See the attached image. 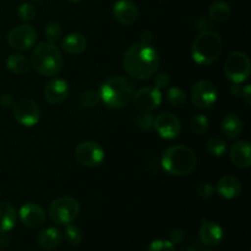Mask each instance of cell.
I'll use <instances>...</instances> for the list:
<instances>
[{"label":"cell","mask_w":251,"mask_h":251,"mask_svg":"<svg viewBox=\"0 0 251 251\" xmlns=\"http://www.w3.org/2000/svg\"><path fill=\"white\" fill-rule=\"evenodd\" d=\"M123 66L127 75L137 80H147L157 73L159 56L151 44L135 43L125 51Z\"/></svg>","instance_id":"obj_1"},{"label":"cell","mask_w":251,"mask_h":251,"mask_svg":"<svg viewBox=\"0 0 251 251\" xmlns=\"http://www.w3.org/2000/svg\"><path fill=\"white\" fill-rule=\"evenodd\" d=\"M135 93V85L129 77L122 75L112 76L100 88V100L107 107L120 109L129 104Z\"/></svg>","instance_id":"obj_2"},{"label":"cell","mask_w":251,"mask_h":251,"mask_svg":"<svg viewBox=\"0 0 251 251\" xmlns=\"http://www.w3.org/2000/svg\"><path fill=\"white\" fill-rule=\"evenodd\" d=\"M196 163L195 152L184 145L168 147L162 156V167L167 173L174 176H188L195 169Z\"/></svg>","instance_id":"obj_3"},{"label":"cell","mask_w":251,"mask_h":251,"mask_svg":"<svg viewBox=\"0 0 251 251\" xmlns=\"http://www.w3.org/2000/svg\"><path fill=\"white\" fill-rule=\"evenodd\" d=\"M31 66L42 76H55L63 69V55L54 43L42 42L32 50Z\"/></svg>","instance_id":"obj_4"},{"label":"cell","mask_w":251,"mask_h":251,"mask_svg":"<svg viewBox=\"0 0 251 251\" xmlns=\"http://www.w3.org/2000/svg\"><path fill=\"white\" fill-rule=\"evenodd\" d=\"M223 50L222 37L213 31H201L191 47V56L200 65L215 63Z\"/></svg>","instance_id":"obj_5"},{"label":"cell","mask_w":251,"mask_h":251,"mask_svg":"<svg viewBox=\"0 0 251 251\" xmlns=\"http://www.w3.org/2000/svg\"><path fill=\"white\" fill-rule=\"evenodd\" d=\"M48 212L51 222L55 225H70L80 213V203L70 196H61L50 203Z\"/></svg>","instance_id":"obj_6"},{"label":"cell","mask_w":251,"mask_h":251,"mask_svg":"<svg viewBox=\"0 0 251 251\" xmlns=\"http://www.w3.org/2000/svg\"><path fill=\"white\" fill-rule=\"evenodd\" d=\"M250 59L243 51H234L225 61V74L233 83H239L248 80L250 76Z\"/></svg>","instance_id":"obj_7"},{"label":"cell","mask_w":251,"mask_h":251,"mask_svg":"<svg viewBox=\"0 0 251 251\" xmlns=\"http://www.w3.org/2000/svg\"><path fill=\"white\" fill-rule=\"evenodd\" d=\"M37 31L28 24H22L14 27L7 34V43L15 50L25 51L31 49L36 44Z\"/></svg>","instance_id":"obj_8"},{"label":"cell","mask_w":251,"mask_h":251,"mask_svg":"<svg viewBox=\"0 0 251 251\" xmlns=\"http://www.w3.org/2000/svg\"><path fill=\"white\" fill-rule=\"evenodd\" d=\"M12 114L19 124L27 127L37 125L41 119V109L38 104L34 100H27V98L17 100L12 105Z\"/></svg>","instance_id":"obj_9"},{"label":"cell","mask_w":251,"mask_h":251,"mask_svg":"<svg viewBox=\"0 0 251 251\" xmlns=\"http://www.w3.org/2000/svg\"><path fill=\"white\" fill-rule=\"evenodd\" d=\"M217 88L208 80H201L191 88V102L198 109H208L217 100Z\"/></svg>","instance_id":"obj_10"},{"label":"cell","mask_w":251,"mask_h":251,"mask_svg":"<svg viewBox=\"0 0 251 251\" xmlns=\"http://www.w3.org/2000/svg\"><path fill=\"white\" fill-rule=\"evenodd\" d=\"M75 157L82 166L95 168L104 161V150L97 142L82 141L76 146Z\"/></svg>","instance_id":"obj_11"},{"label":"cell","mask_w":251,"mask_h":251,"mask_svg":"<svg viewBox=\"0 0 251 251\" xmlns=\"http://www.w3.org/2000/svg\"><path fill=\"white\" fill-rule=\"evenodd\" d=\"M153 127L157 134L164 140H173L180 135L181 123L173 113L163 112L154 118Z\"/></svg>","instance_id":"obj_12"},{"label":"cell","mask_w":251,"mask_h":251,"mask_svg":"<svg viewBox=\"0 0 251 251\" xmlns=\"http://www.w3.org/2000/svg\"><path fill=\"white\" fill-rule=\"evenodd\" d=\"M134 104L140 112L151 113L162 103V92L156 87H142L134 93Z\"/></svg>","instance_id":"obj_13"},{"label":"cell","mask_w":251,"mask_h":251,"mask_svg":"<svg viewBox=\"0 0 251 251\" xmlns=\"http://www.w3.org/2000/svg\"><path fill=\"white\" fill-rule=\"evenodd\" d=\"M69 92H70L69 83L63 78L55 77L48 81L47 85L44 86L43 96L46 102H48L49 104L56 105L61 104L68 98Z\"/></svg>","instance_id":"obj_14"},{"label":"cell","mask_w":251,"mask_h":251,"mask_svg":"<svg viewBox=\"0 0 251 251\" xmlns=\"http://www.w3.org/2000/svg\"><path fill=\"white\" fill-rule=\"evenodd\" d=\"M113 16L119 24L131 26L139 20V7L131 0H118L113 5Z\"/></svg>","instance_id":"obj_15"},{"label":"cell","mask_w":251,"mask_h":251,"mask_svg":"<svg viewBox=\"0 0 251 251\" xmlns=\"http://www.w3.org/2000/svg\"><path fill=\"white\" fill-rule=\"evenodd\" d=\"M19 216L21 222L27 228H39L46 222V212L39 205L34 202H27L21 206L19 211Z\"/></svg>","instance_id":"obj_16"},{"label":"cell","mask_w":251,"mask_h":251,"mask_svg":"<svg viewBox=\"0 0 251 251\" xmlns=\"http://www.w3.org/2000/svg\"><path fill=\"white\" fill-rule=\"evenodd\" d=\"M199 237H200L202 244H205L206 247L215 248L223 242L225 233H223L222 227L217 223L203 221L200 230H199Z\"/></svg>","instance_id":"obj_17"},{"label":"cell","mask_w":251,"mask_h":251,"mask_svg":"<svg viewBox=\"0 0 251 251\" xmlns=\"http://www.w3.org/2000/svg\"><path fill=\"white\" fill-rule=\"evenodd\" d=\"M229 157L230 161L239 168H249L251 166L250 142L240 140L233 144L229 150Z\"/></svg>","instance_id":"obj_18"},{"label":"cell","mask_w":251,"mask_h":251,"mask_svg":"<svg viewBox=\"0 0 251 251\" xmlns=\"http://www.w3.org/2000/svg\"><path fill=\"white\" fill-rule=\"evenodd\" d=\"M243 185L242 181L234 176H225L218 180L217 188L216 191L220 194L222 198L227 199V200H232V199L238 198L242 194Z\"/></svg>","instance_id":"obj_19"},{"label":"cell","mask_w":251,"mask_h":251,"mask_svg":"<svg viewBox=\"0 0 251 251\" xmlns=\"http://www.w3.org/2000/svg\"><path fill=\"white\" fill-rule=\"evenodd\" d=\"M87 48V41L85 36L77 32L69 33L61 41V49L70 55H80Z\"/></svg>","instance_id":"obj_20"},{"label":"cell","mask_w":251,"mask_h":251,"mask_svg":"<svg viewBox=\"0 0 251 251\" xmlns=\"http://www.w3.org/2000/svg\"><path fill=\"white\" fill-rule=\"evenodd\" d=\"M63 242V234L59 229L49 227L42 230L37 237V243L43 250H53L58 248Z\"/></svg>","instance_id":"obj_21"},{"label":"cell","mask_w":251,"mask_h":251,"mask_svg":"<svg viewBox=\"0 0 251 251\" xmlns=\"http://www.w3.org/2000/svg\"><path fill=\"white\" fill-rule=\"evenodd\" d=\"M221 130L228 139H237L242 135L244 124L237 114H227L221 123Z\"/></svg>","instance_id":"obj_22"},{"label":"cell","mask_w":251,"mask_h":251,"mask_svg":"<svg viewBox=\"0 0 251 251\" xmlns=\"http://www.w3.org/2000/svg\"><path fill=\"white\" fill-rule=\"evenodd\" d=\"M17 215L14 206L5 201H0V233H7L16 225Z\"/></svg>","instance_id":"obj_23"},{"label":"cell","mask_w":251,"mask_h":251,"mask_svg":"<svg viewBox=\"0 0 251 251\" xmlns=\"http://www.w3.org/2000/svg\"><path fill=\"white\" fill-rule=\"evenodd\" d=\"M6 66L15 75H25L31 70V61L24 54L15 53L7 58Z\"/></svg>","instance_id":"obj_24"},{"label":"cell","mask_w":251,"mask_h":251,"mask_svg":"<svg viewBox=\"0 0 251 251\" xmlns=\"http://www.w3.org/2000/svg\"><path fill=\"white\" fill-rule=\"evenodd\" d=\"M230 14H232V9H230L229 4L223 0H217V1L212 2L208 9V16L216 22L227 21L230 17Z\"/></svg>","instance_id":"obj_25"},{"label":"cell","mask_w":251,"mask_h":251,"mask_svg":"<svg viewBox=\"0 0 251 251\" xmlns=\"http://www.w3.org/2000/svg\"><path fill=\"white\" fill-rule=\"evenodd\" d=\"M206 149H207L208 153L212 154L215 157H222L225 156V153L227 152L228 145L226 142L225 139L220 136H213L211 139L207 140V144H206Z\"/></svg>","instance_id":"obj_26"},{"label":"cell","mask_w":251,"mask_h":251,"mask_svg":"<svg viewBox=\"0 0 251 251\" xmlns=\"http://www.w3.org/2000/svg\"><path fill=\"white\" fill-rule=\"evenodd\" d=\"M44 36H46L47 42L55 44L56 42L60 41L61 36H63L61 25L56 21H50L44 28Z\"/></svg>","instance_id":"obj_27"},{"label":"cell","mask_w":251,"mask_h":251,"mask_svg":"<svg viewBox=\"0 0 251 251\" xmlns=\"http://www.w3.org/2000/svg\"><path fill=\"white\" fill-rule=\"evenodd\" d=\"M167 100L172 107H183L186 103V93L178 87H171L167 92Z\"/></svg>","instance_id":"obj_28"},{"label":"cell","mask_w":251,"mask_h":251,"mask_svg":"<svg viewBox=\"0 0 251 251\" xmlns=\"http://www.w3.org/2000/svg\"><path fill=\"white\" fill-rule=\"evenodd\" d=\"M210 123L203 114H196L190 120V129L194 134L202 135L208 130Z\"/></svg>","instance_id":"obj_29"},{"label":"cell","mask_w":251,"mask_h":251,"mask_svg":"<svg viewBox=\"0 0 251 251\" xmlns=\"http://www.w3.org/2000/svg\"><path fill=\"white\" fill-rule=\"evenodd\" d=\"M64 238L70 245H78L82 242L83 235L78 227L73 225H66L65 230H64Z\"/></svg>","instance_id":"obj_30"},{"label":"cell","mask_w":251,"mask_h":251,"mask_svg":"<svg viewBox=\"0 0 251 251\" xmlns=\"http://www.w3.org/2000/svg\"><path fill=\"white\" fill-rule=\"evenodd\" d=\"M17 14H19L20 20L24 24H28V22L33 21L36 19L37 9L31 2H24L22 5H20L19 10H17Z\"/></svg>","instance_id":"obj_31"},{"label":"cell","mask_w":251,"mask_h":251,"mask_svg":"<svg viewBox=\"0 0 251 251\" xmlns=\"http://www.w3.org/2000/svg\"><path fill=\"white\" fill-rule=\"evenodd\" d=\"M154 118L151 113L140 112L135 118V124L142 131H150L153 127Z\"/></svg>","instance_id":"obj_32"},{"label":"cell","mask_w":251,"mask_h":251,"mask_svg":"<svg viewBox=\"0 0 251 251\" xmlns=\"http://www.w3.org/2000/svg\"><path fill=\"white\" fill-rule=\"evenodd\" d=\"M100 102V92H97V91H86V92H83L80 96V104L83 108H87V109L95 108L96 105H98Z\"/></svg>","instance_id":"obj_33"},{"label":"cell","mask_w":251,"mask_h":251,"mask_svg":"<svg viewBox=\"0 0 251 251\" xmlns=\"http://www.w3.org/2000/svg\"><path fill=\"white\" fill-rule=\"evenodd\" d=\"M147 251H176V247L169 240H153L147 248Z\"/></svg>","instance_id":"obj_34"},{"label":"cell","mask_w":251,"mask_h":251,"mask_svg":"<svg viewBox=\"0 0 251 251\" xmlns=\"http://www.w3.org/2000/svg\"><path fill=\"white\" fill-rule=\"evenodd\" d=\"M154 78H153V82H154V87L158 88V90H162V88H166L167 86L169 85L171 82V77L167 73H158V74H154Z\"/></svg>","instance_id":"obj_35"},{"label":"cell","mask_w":251,"mask_h":251,"mask_svg":"<svg viewBox=\"0 0 251 251\" xmlns=\"http://www.w3.org/2000/svg\"><path fill=\"white\" fill-rule=\"evenodd\" d=\"M198 194L200 198L208 199L215 194V188H213L211 184H207V183L201 184V185L198 188Z\"/></svg>","instance_id":"obj_36"},{"label":"cell","mask_w":251,"mask_h":251,"mask_svg":"<svg viewBox=\"0 0 251 251\" xmlns=\"http://www.w3.org/2000/svg\"><path fill=\"white\" fill-rule=\"evenodd\" d=\"M15 104V100L12 97V95L10 93H4V95L0 96V105H1L4 109H9L12 108V105Z\"/></svg>","instance_id":"obj_37"},{"label":"cell","mask_w":251,"mask_h":251,"mask_svg":"<svg viewBox=\"0 0 251 251\" xmlns=\"http://www.w3.org/2000/svg\"><path fill=\"white\" fill-rule=\"evenodd\" d=\"M184 240V232L181 229H173L169 234V242L173 244H180Z\"/></svg>","instance_id":"obj_38"},{"label":"cell","mask_w":251,"mask_h":251,"mask_svg":"<svg viewBox=\"0 0 251 251\" xmlns=\"http://www.w3.org/2000/svg\"><path fill=\"white\" fill-rule=\"evenodd\" d=\"M240 96H242V98H243V100L245 102V104L251 105V87H250V85H245L244 88H242V93H240Z\"/></svg>","instance_id":"obj_39"},{"label":"cell","mask_w":251,"mask_h":251,"mask_svg":"<svg viewBox=\"0 0 251 251\" xmlns=\"http://www.w3.org/2000/svg\"><path fill=\"white\" fill-rule=\"evenodd\" d=\"M10 244V239L6 233H0V250H5Z\"/></svg>","instance_id":"obj_40"},{"label":"cell","mask_w":251,"mask_h":251,"mask_svg":"<svg viewBox=\"0 0 251 251\" xmlns=\"http://www.w3.org/2000/svg\"><path fill=\"white\" fill-rule=\"evenodd\" d=\"M152 39H153V34H152L150 31H144L141 33V43L151 44Z\"/></svg>","instance_id":"obj_41"},{"label":"cell","mask_w":251,"mask_h":251,"mask_svg":"<svg viewBox=\"0 0 251 251\" xmlns=\"http://www.w3.org/2000/svg\"><path fill=\"white\" fill-rule=\"evenodd\" d=\"M230 93H232L233 96H235V97L240 96V93H242V87H240L239 83H234V85L232 86V88H230Z\"/></svg>","instance_id":"obj_42"},{"label":"cell","mask_w":251,"mask_h":251,"mask_svg":"<svg viewBox=\"0 0 251 251\" xmlns=\"http://www.w3.org/2000/svg\"><path fill=\"white\" fill-rule=\"evenodd\" d=\"M196 26H198L199 29H203V31H205L206 27H208V22L206 21L205 17L202 16V17H200V19H199L198 25H196Z\"/></svg>","instance_id":"obj_43"},{"label":"cell","mask_w":251,"mask_h":251,"mask_svg":"<svg viewBox=\"0 0 251 251\" xmlns=\"http://www.w3.org/2000/svg\"><path fill=\"white\" fill-rule=\"evenodd\" d=\"M181 251H196V250L193 249V248H191V247H188V248H185V249L181 250Z\"/></svg>","instance_id":"obj_44"},{"label":"cell","mask_w":251,"mask_h":251,"mask_svg":"<svg viewBox=\"0 0 251 251\" xmlns=\"http://www.w3.org/2000/svg\"><path fill=\"white\" fill-rule=\"evenodd\" d=\"M68 1L69 2H78V1H80V0H68Z\"/></svg>","instance_id":"obj_45"},{"label":"cell","mask_w":251,"mask_h":251,"mask_svg":"<svg viewBox=\"0 0 251 251\" xmlns=\"http://www.w3.org/2000/svg\"><path fill=\"white\" fill-rule=\"evenodd\" d=\"M32 1H36V2H43L44 0H32Z\"/></svg>","instance_id":"obj_46"},{"label":"cell","mask_w":251,"mask_h":251,"mask_svg":"<svg viewBox=\"0 0 251 251\" xmlns=\"http://www.w3.org/2000/svg\"><path fill=\"white\" fill-rule=\"evenodd\" d=\"M205 251H212V250H205Z\"/></svg>","instance_id":"obj_47"}]
</instances>
